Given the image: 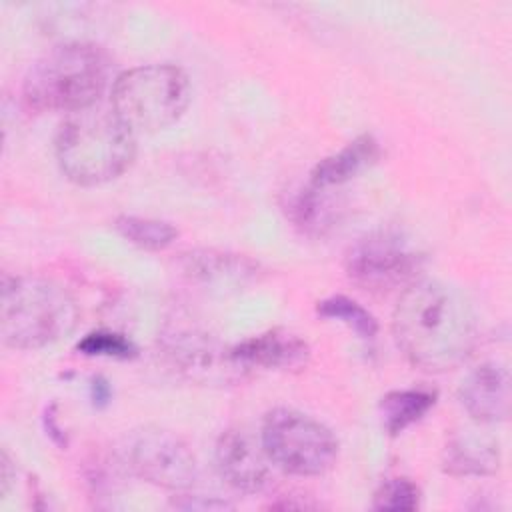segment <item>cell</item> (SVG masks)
Here are the masks:
<instances>
[{"label":"cell","instance_id":"cell-1","mask_svg":"<svg viewBox=\"0 0 512 512\" xmlns=\"http://www.w3.org/2000/svg\"><path fill=\"white\" fill-rule=\"evenodd\" d=\"M392 332L414 366L446 372L460 366L474 350L476 318L456 288L418 278L398 298Z\"/></svg>","mask_w":512,"mask_h":512},{"label":"cell","instance_id":"cell-2","mask_svg":"<svg viewBox=\"0 0 512 512\" xmlns=\"http://www.w3.org/2000/svg\"><path fill=\"white\" fill-rule=\"evenodd\" d=\"M110 82V60L90 42H64L26 72L22 96L36 112H80L96 106Z\"/></svg>","mask_w":512,"mask_h":512},{"label":"cell","instance_id":"cell-3","mask_svg":"<svg viewBox=\"0 0 512 512\" xmlns=\"http://www.w3.org/2000/svg\"><path fill=\"white\" fill-rule=\"evenodd\" d=\"M136 154L134 132L98 106L74 112L56 136L60 170L80 186H98L128 170Z\"/></svg>","mask_w":512,"mask_h":512},{"label":"cell","instance_id":"cell-4","mask_svg":"<svg viewBox=\"0 0 512 512\" xmlns=\"http://www.w3.org/2000/svg\"><path fill=\"white\" fill-rule=\"evenodd\" d=\"M78 322V306L60 284L40 276H4L0 296L2 342L18 350H38L68 336Z\"/></svg>","mask_w":512,"mask_h":512},{"label":"cell","instance_id":"cell-5","mask_svg":"<svg viewBox=\"0 0 512 512\" xmlns=\"http://www.w3.org/2000/svg\"><path fill=\"white\" fill-rule=\"evenodd\" d=\"M188 100V78L172 64L134 66L112 84V110L134 134L172 126L184 114Z\"/></svg>","mask_w":512,"mask_h":512},{"label":"cell","instance_id":"cell-6","mask_svg":"<svg viewBox=\"0 0 512 512\" xmlns=\"http://www.w3.org/2000/svg\"><path fill=\"white\" fill-rule=\"evenodd\" d=\"M260 442L268 460L294 476H320L338 456L334 434L322 422L292 408L266 414Z\"/></svg>","mask_w":512,"mask_h":512},{"label":"cell","instance_id":"cell-7","mask_svg":"<svg viewBox=\"0 0 512 512\" xmlns=\"http://www.w3.org/2000/svg\"><path fill=\"white\" fill-rule=\"evenodd\" d=\"M168 364L200 384H228L246 372L232 356V348L188 316L170 318L158 336Z\"/></svg>","mask_w":512,"mask_h":512},{"label":"cell","instance_id":"cell-8","mask_svg":"<svg viewBox=\"0 0 512 512\" xmlns=\"http://www.w3.org/2000/svg\"><path fill=\"white\" fill-rule=\"evenodd\" d=\"M344 266L356 286L382 294L416 282L422 256L400 234L378 230L350 246Z\"/></svg>","mask_w":512,"mask_h":512},{"label":"cell","instance_id":"cell-9","mask_svg":"<svg viewBox=\"0 0 512 512\" xmlns=\"http://www.w3.org/2000/svg\"><path fill=\"white\" fill-rule=\"evenodd\" d=\"M120 462L134 476L170 490H186L198 476L190 448L162 428L132 430L122 442Z\"/></svg>","mask_w":512,"mask_h":512},{"label":"cell","instance_id":"cell-10","mask_svg":"<svg viewBox=\"0 0 512 512\" xmlns=\"http://www.w3.org/2000/svg\"><path fill=\"white\" fill-rule=\"evenodd\" d=\"M218 474L238 492H258L268 480V456L262 442H256L248 432L230 428L220 434L214 448Z\"/></svg>","mask_w":512,"mask_h":512},{"label":"cell","instance_id":"cell-11","mask_svg":"<svg viewBox=\"0 0 512 512\" xmlns=\"http://www.w3.org/2000/svg\"><path fill=\"white\" fill-rule=\"evenodd\" d=\"M462 408L478 422H502L510 414V376L500 364L486 362L474 368L460 386Z\"/></svg>","mask_w":512,"mask_h":512},{"label":"cell","instance_id":"cell-12","mask_svg":"<svg viewBox=\"0 0 512 512\" xmlns=\"http://www.w3.org/2000/svg\"><path fill=\"white\" fill-rule=\"evenodd\" d=\"M234 360L244 368L296 370L306 366L310 358L308 344L288 330H268L252 336L232 348Z\"/></svg>","mask_w":512,"mask_h":512},{"label":"cell","instance_id":"cell-13","mask_svg":"<svg viewBox=\"0 0 512 512\" xmlns=\"http://www.w3.org/2000/svg\"><path fill=\"white\" fill-rule=\"evenodd\" d=\"M258 266L238 254L200 250L184 256V272L198 284L218 290L238 288L256 276Z\"/></svg>","mask_w":512,"mask_h":512},{"label":"cell","instance_id":"cell-14","mask_svg":"<svg viewBox=\"0 0 512 512\" xmlns=\"http://www.w3.org/2000/svg\"><path fill=\"white\" fill-rule=\"evenodd\" d=\"M500 468V448L494 438L464 432L444 450V470L452 476H490Z\"/></svg>","mask_w":512,"mask_h":512},{"label":"cell","instance_id":"cell-15","mask_svg":"<svg viewBox=\"0 0 512 512\" xmlns=\"http://www.w3.org/2000/svg\"><path fill=\"white\" fill-rule=\"evenodd\" d=\"M378 156V142L370 134H362L348 142L340 152L320 160L310 174V182L318 188L344 184L364 168L372 166L378 160Z\"/></svg>","mask_w":512,"mask_h":512},{"label":"cell","instance_id":"cell-16","mask_svg":"<svg viewBox=\"0 0 512 512\" xmlns=\"http://www.w3.org/2000/svg\"><path fill=\"white\" fill-rule=\"evenodd\" d=\"M436 402V392L426 388H404L388 392L380 402L382 428L396 436L418 422Z\"/></svg>","mask_w":512,"mask_h":512},{"label":"cell","instance_id":"cell-17","mask_svg":"<svg viewBox=\"0 0 512 512\" xmlns=\"http://www.w3.org/2000/svg\"><path fill=\"white\" fill-rule=\"evenodd\" d=\"M284 210L288 218L306 234H322L332 226L336 216L334 204L326 198V188H318L312 182L290 192Z\"/></svg>","mask_w":512,"mask_h":512},{"label":"cell","instance_id":"cell-18","mask_svg":"<svg viewBox=\"0 0 512 512\" xmlns=\"http://www.w3.org/2000/svg\"><path fill=\"white\" fill-rule=\"evenodd\" d=\"M114 228L122 238L146 250H164L178 238V230L170 222L156 218L118 216Z\"/></svg>","mask_w":512,"mask_h":512},{"label":"cell","instance_id":"cell-19","mask_svg":"<svg viewBox=\"0 0 512 512\" xmlns=\"http://www.w3.org/2000/svg\"><path fill=\"white\" fill-rule=\"evenodd\" d=\"M318 314L324 318L344 322L362 338H374L378 332V324L374 316L366 308H362L358 302L346 296H330L318 302Z\"/></svg>","mask_w":512,"mask_h":512},{"label":"cell","instance_id":"cell-20","mask_svg":"<svg viewBox=\"0 0 512 512\" xmlns=\"http://www.w3.org/2000/svg\"><path fill=\"white\" fill-rule=\"evenodd\" d=\"M374 508L404 512L416 510L420 504V488L408 478H390L374 492Z\"/></svg>","mask_w":512,"mask_h":512},{"label":"cell","instance_id":"cell-21","mask_svg":"<svg viewBox=\"0 0 512 512\" xmlns=\"http://www.w3.org/2000/svg\"><path fill=\"white\" fill-rule=\"evenodd\" d=\"M78 350L88 356H110V358H132L136 346L122 334L116 332H90L78 342Z\"/></svg>","mask_w":512,"mask_h":512}]
</instances>
